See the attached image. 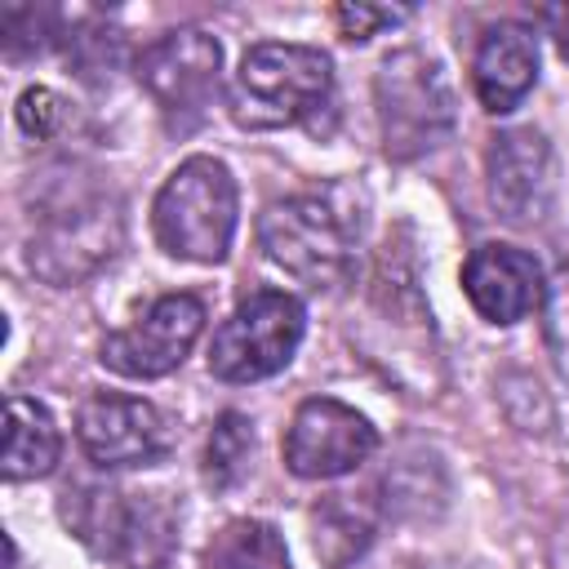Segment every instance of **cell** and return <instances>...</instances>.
<instances>
[{
	"label": "cell",
	"mask_w": 569,
	"mask_h": 569,
	"mask_svg": "<svg viewBox=\"0 0 569 569\" xmlns=\"http://www.w3.org/2000/svg\"><path fill=\"white\" fill-rule=\"evenodd\" d=\"M360 231H365L360 200L342 182L271 200L258 218L262 253L307 289H333L356 271Z\"/></svg>",
	"instance_id": "1"
},
{
	"label": "cell",
	"mask_w": 569,
	"mask_h": 569,
	"mask_svg": "<svg viewBox=\"0 0 569 569\" xmlns=\"http://www.w3.org/2000/svg\"><path fill=\"white\" fill-rule=\"evenodd\" d=\"M236 222H240V191L231 169L213 156L182 160L164 178L151 204V227L160 249L182 262H204V267L222 262L231 253Z\"/></svg>",
	"instance_id": "2"
},
{
	"label": "cell",
	"mask_w": 569,
	"mask_h": 569,
	"mask_svg": "<svg viewBox=\"0 0 569 569\" xmlns=\"http://www.w3.org/2000/svg\"><path fill=\"white\" fill-rule=\"evenodd\" d=\"M333 93V62L311 44H253L231 80L227 107L240 129H284L311 120Z\"/></svg>",
	"instance_id": "3"
},
{
	"label": "cell",
	"mask_w": 569,
	"mask_h": 569,
	"mask_svg": "<svg viewBox=\"0 0 569 569\" xmlns=\"http://www.w3.org/2000/svg\"><path fill=\"white\" fill-rule=\"evenodd\" d=\"M373 111L391 160H418L453 133V89L422 49H396L378 62Z\"/></svg>",
	"instance_id": "4"
},
{
	"label": "cell",
	"mask_w": 569,
	"mask_h": 569,
	"mask_svg": "<svg viewBox=\"0 0 569 569\" xmlns=\"http://www.w3.org/2000/svg\"><path fill=\"white\" fill-rule=\"evenodd\" d=\"M62 516L76 538L116 569H164L178 538V516L160 493L84 489L62 507Z\"/></svg>",
	"instance_id": "5"
},
{
	"label": "cell",
	"mask_w": 569,
	"mask_h": 569,
	"mask_svg": "<svg viewBox=\"0 0 569 569\" xmlns=\"http://www.w3.org/2000/svg\"><path fill=\"white\" fill-rule=\"evenodd\" d=\"M307 329V311L284 289L249 293L209 342V373L222 382H258L280 373Z\"/></svg>",
	"instance_id": "6"
},
{
	"label": "cell",
	"mask_w": 569,
	"mask_h": 569,
	"mask_svg": "<svg viewBox=\"0 0 569 569\" xmlns=\"http://www.w3.org/2000/svg\"><path fill=\"white\" fill-rule=\"evenodd\" d=\"M120 240H124V218L111 191L71 196L67 204H53L44 213L40 231L31 236L27 262L49 284H76L93 276L102 262H111Z\"/></svg>",
	"instance_id": "7"
},
{
	"label": "cell",
	"mask_w": 569,
	"mask_h": 569,
	"mask_svg": "<svg viewBox=\"0 0 569 569\" xmlns=\"http://www.w3.org/2000/svg\"><path fill=\"white\" fill-rule=\"evenodd\" d=\"M218 67H222V44L200 31V27H178L142 44L133 58L138 84L151 93L160 116L173 129H187L204 116V107L218 93Z\"/></svg>",
	"instance_id": "8"
},
{
	"label": "cell",
	"mask_w": 569,
	"mask_h": 569,
	"mask_svg": "<svg viewBox=\"0 0 569 569\" xmlns=\"http://www.w3.org/2000/svg\"><path fill=\"white\" fill-rule=\"evenodd\" d=\"M76 436H80V449L89 453V462L102 471L156 467L178 445V427L160 405L138 400V396H116V391L89 396L80 405Z\"/></svg>",
	"instance_id": "9"
},
{
	"label": "cell",
	"mask_w": 569,
	"mask_h": 569,
	"mask_svg": "<svg viewBox=\"0 0 569 569\" xmlns=\"http://www.w3.org/2000/svg\"><path fill=\"white\" fill-rule=\"evenodd\" d=\"M200 333L204 302L196 293H164L133 325L107 333L98 360L120 378H164L187 360Z\"/></svg>",
	"instance_id": "10"
},
{
	"label": "cell",
	"mask_w": 569,
	"mask_h": 569,
	"mask_svg": "<svg viewBox=\"0 0 569 569\" xmlns=\"http://www.w3.org/2000/svg\"><path fill=\"white\" fill-rule=\"evenodd\" d=\"M378 449V431L365 413L342 400L316 396L302 400L284 431V467L298 480H333L369 462Z\"/></svg>",
	"instance_id": "11"
},
{
	"label": "cell",
	"mask_w": 569,
	"mask_h": 569,
	"mask_svg": "<svg viewBox=\"0 0 569 569\" xmlns=\"http://www.w3.org/2000/svg\"><path fill=\"white\" fill-rule=\"evenodd\" d=\"M489 200L507 222H538L556 200V156L538 129H507L485 156Z\"/></svg>",
	"instance_id": "12"
},
{
	"label": "cell",
	"mask_w": 569,
	"mask_h": 569,
	"mask_svg": "<svg viewBox=\"0 0 569 569\" xmlns=\"http://www.w3.org/2000/svg\"><path fill=\"white\" fill-rule=\"evenodd\" d=\"M462 293L489 325H516L542 307L547 284L533 253L516 244H480L462 262Z\"/></svg>",
	"instance_id": "13"
},
{
	"label": "cell",
	"mask_w": 569,
	"mask_h": 569,
	"mask_svg": "<svg viewBox=\"0 0 569 569\" xmlns=\"http://www.w3.org/2000/svg\"><path fill=\"white\" fill-rule=\"evenodd\" d=\"M476 98L485 111L507 116L520 107V98L538 84V36L525 22H498L480 36L476 62H471Z\"/></svg>",
	"instance_id": "14"
},
{
	"label": "cell",
	"mask_w": 569,
	"mask_h": 569,
	"mask_svg": "<svg viewBox=\"0 0 569 569\" xmlns=\"http://www.w3.org/2000/svg\"><path fill=\"white\" fill-rule=\"evenodd\" d=\"M62 458V436L53 413L40 400L27 396H9L4 405V480L22 485V480H40L58 467Z\"/></svg>",
	"instance_id": "15"
},
{
	"label": "cell",
	"mask_w": 569,
	"mask_h": 569,
	"mask_svg": "<svg viewBox=\"0 0 569 569\" xmlns=\"http://www.w3.org/2000/svg\"><path fill=\"white\" fill-rule=\"evenodd\" d=\"M311 525H316V551L325 556V565L342 569V565H351V560L373 542L378 516H373V507H369L365 498H356V493H333L329 502L316 507Z\"/></svg>",
	"instance_id": "16"
},
{
	"label": "cell",
	"mask_w": 569,
	"mask_h": 569,
	"mask_svg": "<svg viewBox=\"0 0 569 569\" xmlns=\"http://www.w3.org/2000/svg\"><path fill=\"white\" fill-rule=\"evenodd\" d=\"M249 458H253V422L244 413H222L204 449V480L213 489H231L249 471Z\"/></svg>",
	"instance_id": "17"
},
{
	"label": "cell",
	"mask_w": 569,
	"mask_h": 569,
	"mask_svg": "<svg viewBox=\"0 0 569 569\" xmlns=\"http://www.w3.org/2000/svg\"><path fill=\"white\" fill-rule=\"evenodd\" d=\"M209 569H289V560L271 525L244 520L218 538V547L209 551Z\"/></svg>",
	"instance_id": "18"
},
{
	"label": "cell",
	"mask_w": 569,
	"mask_h": 569,
	"mask_svg": "<svg viewBox=\"0 0 569 569\" xmlns=\"http://www.w3.org/2000/svg\"><path fill=\"white\" fill-rule=\"evenodd\" d=\"M542 316H547V347L556 356V369L569 378V262H560V271L551 276Z\"/></svg>",
	"instance_id": "19"
},
{
	"label": "cell",
	"mask_w": 569,
	"mask_h": 569,
	"mask_svg": "<svg viewBox=\"0 0 569 569\" xmlns=\"http://www.w3.org/2000/svg\"><path fill=\"white\" fill-rule=\"evenodd\" d=\"M62 120H67V102L53 89H44V84L22 89V98H18V124H22V133L53 138L62 129Z\"/></svg>",
	"instance_id": "20"
},
{
	"label": "cell",
	"mask_w": 569,
	"mask_h": 569,
	"mask_svg": "<svg viewBox=\"0 0 569 569\" xmlns=\"http://www.w3.org/2000/svg\"><path fill=\"white\" fill-rule=\"evenodd\" d=\"M333 18H338V36L351 40V44H360V40H369V36L405 22L409 9H391V4H338Z\"/></svg>",
	"instance_id": "21"
},
{
	"label": "cell",
	"mask_w": 569,
	"mask_h": 569,
	"mask_svg": "<svg viewBox=\"0 0 569 569\" xmlns=\"http://www.w3.org/2000/svg\"><path fill=\"white\" fill-rule=\"evenodd\" d=\"M538 22H542L547 36L556 40V53L569 62V0H565V4H542V9H538Z\"/></svg>",
	"instance_id": "22"
},
{
	"label": "cell",
	"mask_w": 569,
	"mask_h": 569,
	"mask_svg": "<svg viewBox=\"0 0 569 569\" xmlns=\"http://www.w3.org/2000/svg\"><path fill=\"white\" fill-rule=\"evenodd\" d=\"M547 569H569V529L551 542V556H547Z\"/></svg>",
	"instance_id": "23"
},
{
	"label": "cell",
	"mask_w": 569,
	"mask_h": 569,
	"mask_svg": "<svg viewBox=\"0 0 569 569\" xmlns=\"http://www.w3.org/2000/svg\"><path fill=\"white\" fill-rule=\"evenodd\" d=\"M4 556H9V569H22V565H18V547H13V538H4Z\"/></svg>",
	"instance_id": "24"
},
{
	"label": "cell",
	"mask_w": 569,
	"mask_h": 569,
	"mask_svg": "<svg viewBox=\"0 0 569 569\" xmlns=\"http://www.w3.org/2000/svg\"><path fill=\"white\" fill-rule=\"evenodd\" d=\"M436 569H453V565H436Z\"/></svg>",
	"instance_id": "25"
}]
</instances>
